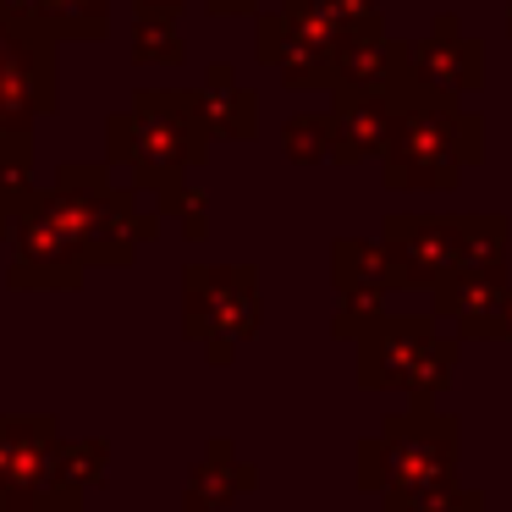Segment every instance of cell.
Masks as SVG:
<instances>
[{
	"label": "cell",
	"instance_id": "cell-1",
	"mask_svg": "<svg viewBox=\"0 0 512 512\" xmlns=\"http://www.w3.org/2000/svg\"><path fill=\"white\" fill-rule=\"evenodd\" d=\"M457 457L463 430L452 413H391L386 430L358 441V490L380 496V512H419L457 490Z\"/></svg>",
	"mask_w": 512,
	"mask_h": 512
},
{
	"label": "cell",
	"instance_id": "cell-2",
	"mask_svg": "<svg viewBox=\"0 0 512 512\" xmlns=\"http://www.w3.org/2000/svg\"><path fill=\"white\" fill-rule=\"evenodd\" d=\"M391 100H397V116H391V138L380 155L386 188L452 193L463 171L485 160V116L474 105L430 100L408 78L391 89Z\"/></svg>",
	"mask_w": 512,
	"mask_h": 512
},
{
	"label": "cell",
	"instance_id": "cell-3",
	"mask_svg": "<svg viewBox=\"0 0 512 512\" xmlns=\"http://www.w3.org/2000/svg\"><path fill=\"white\" fill-rule=\"evenodd\" d=\"M111 160L138 166V182H171L188 166L210 160V127H204L199 94L182 89H144L133 94V111H116L105 122Z\"/></svg>",
	"mask_w": 512,
	"mask_h": 512
},
{
	"label": "cell",
	"instance_id": "cell-4",
	"mask_svg": "<svg viewBox=\"0 0 512 512\" xmlns=\"http://www.w3.org/2000/svg\"><path fill=\"white\" fill-rule=\"evenodd\" d=\"M463 342L441 336L430 314H380L358 336V386L364 391H408L413 408H430L446 386Z\"/></svg>",
	"mask_w": 512,
	"mask_h": 512
},
{
	"label": "cell",
	"instance_id": "cell-5",
	"mask_svg": "<svg viewBox=\"0 0 512 512\" xmlns=\"http://www.w3.org/2000/svg\"><path fill=\"white\" fill-rule=\"evenodd\" d=\"M72 237L83 248V265H133L138 243H155L160 221L155 210H144L138 193L111 188L105 166H61L56 193Z\"/></svg>",
	"mask_w": 512,
	"mask_h": 512
},
{
	"label": "cell",
	"instance_id": "cell-6",
	"mask_svg": "<svg viewBox=\"0 0 512 512\" xmlns=\"http://www.w3.org/2000/svg\"><path fill=\"white\" fill-rule=\"evenodd\" d=\"M45 111H56V39L39 23H0V171L34 166Z\"/></svg>",
	"mask_w": 512,
	"mask_h": 512
},
{
	"label": "cell",
	"instance_id": "cell-7",
	"mask_svg": "<svg viewBox=\"0 0 512 512\" xmlns=\"http://www.w3.org/2000/svg\"><path fill=\"white\" fill-rule=\"evenodd\" d=\"M182 331L204 342L215 364L259 331V276L254 265H188L182 276Z\"/></svg>",
	"mask_w": 512,
	"mask_h": 512
},
{
	"label": "cell",
	"instance_id": "cell-8",
	"mask_svg": "<svg viewBox=\"0 0 512 512\" xmlns=\"http://www.w3.org/2000/svg\"><path fill=\"white\" fill-rule=\"evenodd\" d=\"M380 248L397 265L402 292L408 287H441L463 276V215H386Z\"/></svg>",
	"mask_w": 512,
	"mask_h": 512
},
{
	"label": "cell",
	"instance_id": "cell-9",
	"mask_svg": "<svg viewBox=\"0 0 512 512\" xmlns=\"http://www.w3.org/2000/svg\"><path fill=\"white\" fill-rule=\"evenodd\" d=\"M12 243H17V254H12V270H6L12 287H28V292L78 287L83 270H89L83 265L78 237H72V226H67V215H61V204L50 199V193H39L34 210L12 226Z\"/></svg>",
	"mask_w": 512,
	"mask_h": 512
},
{
	"label": "cell",
	"instance_id": "cell-10",
	"mask_svg": "<svg viewBox=\"0 0 512 512\" xmlns=\"http://www.w3.org/2000/svg\"><path fill=\"white\" fill-rule=\"evenodd\" d=\"M408 83L430 100L463 105L485 89V45L457 28L452 12L435 17V28L408 45Z\"/></svg>",
	"mask_w": 512,
	"mask_h": 512
},
{
	"label": "cell",
	"instance_id": "cell-11",
	"mask_svg": "<svg viewBox=\"0 0 512 512\" xmlns=\"http://www.w3.org/2000/svg\"><path fill=\"white\" fill-rule=\"evenodd\" d=\"M56 424L0 419V512H39L56 501Z\"/></svg>",
	"mask_w": 512,
	"mask_h": 512
},
{
	"label": "cell",
	"instance_id": "cell-12",
	"mask_svg": "<svg viewBox=\"0 0 512 512\" xmlns=\"http://www.w3.org/2000/svg\"><path fill=\"white\" fill-rule=\"evenodd\" d=\"M331 281H336V298H342L331 331L342 336V342H358V336L386 314L391 292H402L391 254L380 243H364V237H342V243L331 248Z\"/></svg>",
	"mask_w": 512,
	"mask_h": 512
},
{
	"label": "cell",
	"instance_id": "cell-13",
	"mask_svg": "<svg viewBox=\"0 0 512 512\" xmlns=\"http://www.w3.org/2000/svg\"><path fill=\"white\" fill-rule=\"evenodd\" d=\"M408 78V45L386 34V23L358 28L336 45L331 94H386Z\"/></svg>",
	"mask_w": 512,
	"mask_h": 512
},
{
	"label": "cell",
	"instance_id": "cell-14",
	"mask_svg": "<svg viewBox=\"0 0 512 512\" xmlns=\"http://www.w3.org/2000/svg\"><path fill=\"white\" fill-rule=\"evenodd\" d=\"M512 281L507 276H452L430 292V320L457 325V342H501Z\"/></svg>",
	"mask_w": 512,
	"mask_h": 512
},
{
	"label": "cell",
	"instance_id": "cell-15",
	"mask_svg": "<svg viewBox=\"0 0 512 512\" xmlns=\"http://www.w3.org/2000/svg\"><path fill=\"white\" fill-rule=\"evenodd\" d=\"M391 116H397L391 89L386 94H331V111H325L331 160L336 166H358V160H369V155H386Z\"/></svg>",
	"mask_w": 512,
	"mask_h": 512
},
{
	"label": "cell",
	"instance_id": "cell-16",
	"mask_svg": "<svg viewBox=\"0 0 512 512\" xmlns=\"http://www.w3.org/2000/svg\"><path fill=\"white\" fill-rule=\"evenodd\" d=\"M254 45H259V61H265V67H276L287 89H331L336 50L320 45L314 34H303V28H292L281 12L276 17H259Z\"/></svg>",
	"mask_w": 512,
	"mask_h": 512
},
{
	"label": "cell",
	"instance_id": "cell-17",
	"mask_svg": "<svg viewBox=\"0 0 512 512\" xmlns=\"http://www.w3.org/2000/svg\"><path fill=\"white\" fill-rule=\"evenodd\" d=\"M254 485H259V468L243 463L232 441H210V452H204L188 474L182 507L188 512H221V507H232L237 496H248Z\"/></svg>",
	"mask_w": 512,
	"mask_h": 512
},
{
	"label": "cell",
	"instance_id": "cell-18",
	"mask_svg": "<svg viewBox=\"0 0 512 512\" xmlns=\"http://www.w3.org/2000/svg\"><path fill=\"white\" fill-rule=\"evenodd\" d=\"M199 111H204V127H210V144L215 138H237V144H248V138L259 133V100H254V89L237 83L232 67L204 72Z\"/></svg>",
	"mask_w": 512,
	"mask_h": 512
},
{
	"label": "cell",
	"instance_id": "cell-19",
	"mask_svg": "<svg viewBox=\"0 0 512 512\" xmlns=\"http://www.w3.org/2000/svg\"><path fill=\"white\" fill-rule=\"evenodd\" d=\"M512 221L496 210L463 215V276H507Z\"/></svg>",
	"mask_w": 512,
	"mask_h": 512
},
{
	"label": "cell",
	"instance_id": "cell-20",
	"mask_svg": "<svg viewBox=\"0 0 512 512\" xmlns=\"http://www.w3.org/2000/svg\"><path fill=\"white\" fill-rule=\"evenodd\" d=\"M34 23L45 28L50 39H105L111 34V0H34Z\"/></svg>",
	"mask_w": 512,
	"mask_h": 512
},
{
	"label": "cell",
	"instance_id": "cell-21",
	"mask_svg": "<svg viewBox=\"0 0 512 512\" xmlns=\"http://www.w3.org/2000/svg\"><path fill=\"white\" fill-rule=\"evenodd\" d=\"M111 474V446L105 441H61L56 446V490L61 496H89Z\"/></svg>",
	"mask_w": 512,
	"mask_h": 512
},
{
	"label": "cell",
	"instance_id": "cell-22",
	"mask_svg": "<svg viewBox=\"0 0 512 512\" xmlns=\"http://www.w3.org/2000/svg\"><path fill=\"white\" fill-rule=\"evenodd\" d=\"M138 193H155V221H160V215H171V221L182 226V237H204V232H210L204 193H188V188H182V177H171V182H144Z\"/></svg>",
	"mask_w": 512,
	"mask_h": 512
},
{
	"label": "cell",
	"instance_id": "cell-23",
	"mask_svg": "<svg viewBox=\"0 0 512 512\" xmlns=\"http://www.w3.org/2000/svg\"><path fill=\"white\" fill-rule=\"evenodd\" d=\"M133 56H138V61H160V67H177V61L188 56L177 17L138 12V23H133Z\"/></svg>",
	"mask_w": 512,
	"mask_h": 512
},
{
	"label": "cell",
	"instance_id": "cell-24",
	"mask_svg": "<svg viewBox=\"0 0 512 512\" xmlns=\"http://www.w3.org/2000/svg\"><path fill=\"white\" fill-rule=\"evenodd\" d=\"M281 144H287V160L314 166V160H331V127H325V116H292Z\"/></svg>",
	"mask_w": 512,
	"mask_h": 512
},
{
	"label": "cell",
	"instance_id": "cell-25",
	"mask_svg": "<svg viewBox=\"0 0 512 512\" xmlns=\"http://www.w3.org/2000/svg\"><path fill=\"white\" fill-rule=\"evenodd\" d=\"M325 12L336 17V23L347 28V34H358V28H375L380 12H375V0H320Z\"/></svg>",
	"mask_w": 512,
	"mask_h": 512
},
{
	"label": "cell",
	"instance_id": "cell-26",
	"mask_svg": "<svg viewBox=\"0 0 512 512\" xmlns=\"http://www.w3.org/2000/svg\"><path fill=\"white\" fill-rule=\"evenodd\" d=\"M419 512H485V496H479V490H463V485H457L452 496L430 501V507H419Z\"/></svg>",
	"mask_w": 512,
	"mask_h": 512
},
{
	"label": "cell",
	"instance_id": "cell-27",
	"mask_svg": "<svg viewBox=\"0 0 512 512\" xmlns=\"http://www.w3.org/2000/svg\"><path fill=\"white\" fill-rule=\"evenodd\" d=\"M215 17H248V12H259V0H204Z\"/></svg>",
	"mask_w": 512,
	"mask_h": 512
},
{
	"label": "cell",
	"instance_id": "cell-28",
	"mask_svg": "<svg viewBox=\"0 0 512 512\" xmlns=\"http://www.w3.org/2000/svg\"><path fill=\"white\" fill-rule=\"evenodd\" d=\"M0 23H34V0H0Z\"/></svg>",
	"mask_w": 512,
	"mask_h": 512
},
{
	"label": "cell",
	"instance_id": "cell-29",
	"mask_svg": "<svg viewBox=\"0 0 512 512\" xmlns=\"http://www.w3.org/2000/svg\"><path fill=\"white\" fill-rule=\"evenodd\" d=\"M138 12H155V17H177L182 0H138Z\"/></svg>",
	"mask_w": 512,
	"mask_h": 512
},
{
	"label": "cell",
	"instance_id": "cell-30",
	"mask_svg": "<svg viewBox=\"0 0 512 512\" xmlns=\"http://www.w3.org/2000/svg\"><path fill=\"white\" fill-rule=\"evenodd\" d=\"M39 512H89V507H83L78 496H56V501H45Z\"/></svg>",
	"mask_w": 512,
	"mask_h": 512
},
{
	"label": "cell",
	"instance_id": "cell-31",
	"mask_svg": "<svg viewBox=\"0 0 512 512\" xmlns=\"http://www.w3.org/2000/svg\"><path fill=\"white\" fill-rule=\"evenodd\" d=\"M501 342H512V298H507V320H501Z\"/></svg>",
	"mask_w": 512,
	"mask_h": 512
},
{
	"label": "cell",
	"instance_id": "cell-32",
	"mask_svg": "<svg viewBox=\"0 0 512 512\" xmlns=\"http://www.w3.org/2000/svg\"><path fill=\"white\" fill-rule=\"evenodd\" d=\"M507 34H512V0H507Z\"/></svg>",
	"mask_w": 512,
	"mask_h": 512
}]
</instances>
